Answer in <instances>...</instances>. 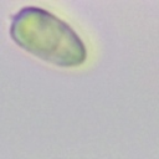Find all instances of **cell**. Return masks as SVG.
Wrapping results in <instances>:
<instances>
[{
  "label": "cell",
  "instance_id": "cell-1",
  "mask_svg": "<svg viewBox=\"0 0 159 159\" xmlns=\"http://www.w3.org/2000/svg\"><path fill=\"white\" fill-rule=\"evenodd\" d=\"M9 31L17 46L47 63L70 68L87 60L81 36L70 24L43 7H21L12 15Z\"/></svg>",
  "mask_w": 159,
  "mask_h": 159
}]
</instances>
